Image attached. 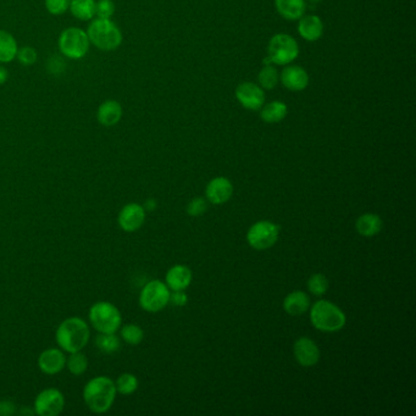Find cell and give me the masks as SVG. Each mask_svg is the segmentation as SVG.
<instances>
[{"label": "cell", "mask_w": 416, "mask_h": 416, "mask_svg": "<svg viewBox=\"0 0 416 416\" xmlns=\"http://www.w3.org/2000/svg\"><path fill=\"white\" fill-rule=\"evenodd\" d=\"M95 345L105 354H114L120 351L121 340L116 334H100L95 338Z\"/></svg>", "instance_id": "4316f807"}, {"label": "cell", "mask_w": 416, "mask_h": 416, "mask_svg": "<svg viewBox=\"0 0 416 416\" xmlns=\"http://www.w3.org/2000/svg\"><path fill=\"white\" fill-rule=\"evenodd\" d=\"M384 227V221L376 213H362L356 222V230L364 237H373L378 235Z\"/></svg>", "instance_id": "7402d4cb"}, {"label": "cell", "mask_w": 416, "mask_h": 416, "mask_svg": "<svg viewBox=\"0 0 416 416\" xmlns=\"http://www.w3.org/2000/svg\"><path fill=\"white\" fill-rule=\"evenodd\" d=\"M310 308V298L303 290H294L286 297L284 309L292 316H299L307 312Z\"/></svg>", "instance_id": "44dd1931"}, {"label": "cell", "mask_w": 416, "mask_h": 416, "mask_svg": "<svg viewBox=\"0 0 416 416\" xmlns=\"http://www.w3.org/2000/svg\"><path fill=\"white\" fill-rule=\"evenodd\" d=\"M91 338L88 323L81 318H67L59 325L55 332L58 347L66 353L81 351Z\"/></svg>", "instance_id": "7a4b0ae2"}, {"label": "cell", "mask_w": 416, "mask_h": 416, "mask_svg": "<svg viewBox=\"0 0 416 416\" xmlns=\"http://www.w3.org/2000/svg\"><path fill=\"white\" fill-rule=\"evenodd\" d=\"M15 413V406L11 402H0V415H11Z\"/></svg>", "instance_id": "8d00e7d4"}, {"label": "cell", "mask_w": 416, "mask_h": 416, "mask_svg": "<svg viewBox=\"0 0 416 416\" xmlns=\"http://www.w3.org/2000/svg\"><path fill=\"white\" fill-rule=\"evenodd\" d=\"M121 340L126 342L128 345H137L142 342L144 338V332L142 327L135 325V323H128L124 327H120Z\"/></svg>", "instance_id": "f546056e"}, {"label": "cell", "mask_w": 416, "mask_h": 416, "mask_svg": "<svg viewBox=\"0 0 416 416\" xmlns=\"http://www.w3.org/2000/svg\"><path fill=\"white\" fill-rule=\"evenodd\" d=\"M115 12V4L113 0H98L95 4V15L99 19H110Z\"/></svg>", "instance_id": "836d02e7"}, {"label": "cell", "mask_w": 416, "mask_h": 416, "mask_svg": "<svg viewBox=\"0 0 416 416\" xmlns=\"http://www.w3.org/2000/svg\"><path fill=\"white\" fill-rule=\"evenodd\" d=\"M66 365V356L60 348H48L38 356L39 370L45 375L61 373Z\"/></svg>", "instance_id": "2e32d148"}, {"label": "cell", "mask_w": 416, "mask_h": 416, "mask_svg": "<svg viewBox=\"0 0 416 416\" xmlns=\"http://www.w3.org/2000/svg\"><path fill=\"white\" fill-rule=\"evenodd\" d=\"M257 82L263 89L273 91L279 82V73L275 66L265 65L257 75Z\"/></svg>", "instance_id": "484cf974"}, {"label": "cell", "mask_w": 416, "mask_h": 416, "mask_svg": "<svg viewBox=\"0 0 416 416\" xmlns=\"http://www.w3.org/2000/svg\"><path fill=\"white\" fill-rule=\"evenodd\" d=\"M146 216H147V211L141 204H126L119 213L117 222L122 230L132 233L142 227L146 221Z\"/></svg>", "instance_id": "7c38bea8"}, {"label": "cell", "mask_w": 416, "mask_h": 416, "mask_svg": "<svg viewBox=\"0 0 416 416\" xmlns=\"http://www.w3.org/2000/svg\"><path fill=\"white\" fill-rule=\"evenodd\" d=\"M95 0H71L69 9L71 10L72 15L78 20L87 21L93 19L95 15Z\"/></svg>", "instance_id": "d4e9b609"}, {"label": "cell", "mask_w": 416, "mask_h": 416, "mask_svg": "<svg viewBox=\"0 0 416 416\" xmlns=\"http://www.w3.org/2000/svg\"><path fill=\"white\" fill-rule=\"evenodd\" d=\"M8 78H9V72H8L5 67L0 66V84L5 83L8 81Z\"/></svg>", "instance_id": "f35d334b"}, {"label": "cell", "mask_w": 416, "mask_h": 416, "mask_svg": "<svg viewBox=\"0 0 416 416\" xmlns=\"http://www.w3.org/2000/svg\"><path fill=\"white\" fill-rule=\"evenodd\" d=\"M171 290L165 282L153 279L139 293V305L148 312H159L170 303Z\"/></svg>", "instance_id": "52a82bcc"}, {"label": "cell", "mask_w": 416, "mask_h": 416, "mask_svg": "<svg viewBox=\"0 0 416 416\" xmlns=\"http://www.w3.org/2000/svg\"><path fill=\"white\" fill-rule=\"evenodd\" d=\"M276 10L288 21H297L304 16L307 10L305 0H275Z\"/></svg>", "instance_id": "ffe728a7"}, {"label": "cell", "mask_w": 416, "mask_h": 416, "mask_svg": "<svg viewBox=\"0 0 416 416\" xmlns=\"http://www.w3.org/2000/svg\"><path fill=\"white\" fill-rule=\"evenodd\" d=\"M305 1H309V3H312V4H318L321 0H305Z\"/></svg>", "instance_id": "ab89813d"}, {"label": "cell", "mask_w": 416, "mask_h": 416, "mask_svg": "<svg viewBox=\"0 0 416 416\" xmlns=\"http://www.w3.org/2000/svg\"><path fill=\"white\" fill-rule=\"evenodd\" d=\"M115 382L106 376H97L89 380L83 389V400L88 409L95 414L109 411L116 400Z\"/></svg>", "instance_id": "6da1fadb"}, {"label": "cell", "mask_w": 416, "mask_h": 416, "mask_svg": "<svg viewBox=\"0 0 416 416\" xmlns=\"http://www.w3.org/2000/svg\"><path fill=\"white\" fill-rule=\"evenodd\" d=\"M233 194V185L226 177H215L209 182L205 196L207 200L213 205L227 203Z\"/></svg>", "instance_id": "5bb4252c"}, {"label": "cell", "mask_w": 416, "mask_h": 416, "mask_svg": "<svg viewBox=\"0 0 416 416\" xmlns=\"http://www.w3.org/2000/svg\"><path fill=\"white\" fill-rule=\"evenodd\" d=\"M299 55V45L290 34L279 33L270 39L268 58L275 65H290Z\"/></svg>", "instance_id": "8992f818"}, {"label": "cell", "mask_w": 416, "mask_h": 416, "mask_svg": "<svg viewBox=\"0 0 416 416\" xmlns=\"http://www.w3.org/2000/svg\"><path fill=\"white\" fill-rule=\"evenodd\" d=\"M16 56L22 65L25 66L33 65L37 61V51L31 47H23L17 50Z\"/></svg>", "instance_id": "e575fe53"}, {"label": "cell", "mask_w": 416, "mask_h": 416, "mask_svg": "<svg viewBox=\"0 0 416 416\" xmlns=\"http://www.w3.org/2000/svg\"><path fill=\"white\" fill-rule=\"evenodd\" d=\"M170 301L176 307H185L188 301L185 290H171Z\"/></svg>", "instance_id": "d590c367"}, {"label": "cell", "mask_w": 416, "mask_h": 416, "mask_svg": "<svg viewBox=\"0 0 416 416\" xmlns=\"http://www.w3.org/2000/svg\"><path fill=\"white\" fill-rule=\"evenodd\" d=\"M298 32L303 39L308 42H315L321 38L323 34V20L316 15L301 16L298 23Z\"/></svg>", "instance_id": "ac0fdd59"}, {"label": "cell", "mask_w": 416, "mask_h": 416, "mask_svg": "<svg viewBox=\"0 0 416 416\" xmlns=\"http://www.w3.org/2000/svg\"><path fill=\"white\" fill-rule=\"evenodd\" d=\"M89 42L99 49L111 51L122 43V33L110 19H97L91 22L87 30Z\"/></svg>", "instance_id": "277c9868"}, {"label": "cell", "mask_w": 416, "mask_h": 416, "mask_svg": "<svg viewBox=\"0 0 416 416\" xmlns=\"http://www.w3.org/2000/svg\"><path fill=\"white\" fill-rule=\"evenodd\" d=\"M66 369L75 376H80L87 371L88 359L82 351L70 353V356L66 358Z\"/></svg>", "instance_id": "83f0119b"}, {"label": "cell", "mask_w": 416, "mask_h": 416, "mask_svg": "<svg viewBox=\"0 0 416 416\" xmlns=\"http://www.w3.org/2000/svg\"><path fill=\"white\" fill-rule=\"evenodd\" d=\"M279 80L292 92H301L309 86V75L301 66H286L279 75Z\"/></svg>", "instance_id": "9a60e30c"}, {"label": "cell", "mask_w": 416, "mask_h": 416, "mask_svg": "<svg viewBox=\"0 0 416 416\" xmlns=\"http://www.w3.org/2000/svg\"><path fill=\"white\" fill-rule=\"evenodd\" d=\"M208 209V200L205 198H194L187 207V213L189 216H200Z\"/></svg>", "instance_id": "1f68e13d"}, {"label": "cell", "mask_w": 416, "mask_h": 416, "mask_svg": "<svg viewBox=\"0 0 416 416\" xmlns=\"http://www.w3.org/2000/svg\"><path fill=\"white\" fill-rule=\"evenodd\" d=\"M122 117V106L117 100L109 99L99 106L97 119L99 124L105 127H113L120 122Z\"/></svg>", "instance_id": "d6986e66"}, {"label": "cell", "mask_w": 416, "mask_h": 416, "mask_svg": "<svg viewBox=\"0 0 416 416\" xmlns=\"http://www.w3.org/2000/svg\"><path fill=\"white\" fill-rule=\"evenodd\" d=\"M260 111V117L264 122L266 124H277L282 120H285L286 116L288 114V108L285 103L275 100L268 104L263 105Z\"/></svg>", "instance_id": "603a6c76"}, {"label": "cell", "mask_w": 416, "mask_h": 416, "mask_svg": "<svg viewBox=\"0 0 416 416\" xmlns=\"http://www.w3.org/2000/svg\"><path fill=\"white\" fill-rule=\"evenodd\" d=\"M17 43L11 33L0 30V62H10L16 58Z\"/></svg>", "instance_id": "cb8c5ba5"}, {"label": "cell", "mask_w": 416, "mask_h": 416, "mask_svg": "<svg viewBox=\"0 0 416 416\" xmlns=\"http://www.w3.org/2000/svg\"><path fill=\"white\" fill-rule=\"evenodd\" d=\"M59 48L69 59H81L89 49L87 32L81 28L70 27L62 31L59 38Z\"/></svg>", "instance_id": "ba28073f"}, {"label": "cell", "mask_w": 416, "mask_h": 416, "mask_svg": "<svg viewBox=\"0 0 416 416\" xmlns=\"http://www.w3.org/2000/svg\"><path fill=\"white\" fill-rule=\"evenodd\" d=\"M89 323L99 334H116L121 327L122 316L116 305L109 301H97L88 312Z\"/></svg>", "instance_id": "5b68a950"}, {"label": "cell", "mask_w": 416, "mask_h": 416, "mask_svg": "<svg viewBox=\"0 0 416 416\" xmlns=\"http://www.w3.org/2000/svg\"><path fill=\"white\" fill-rule=\"evenodd\" d=\"M279 226L268 220L257 221L246 232L248 244L255 251H266L279 240Z\"/></svg>", "instance_id": "9c48e42d"}, {"label": "cell", "mask_w": 416, "mask_h": 416, "mask_svg": "<svg viewBox=\"0 0 416 416\" xmlns=\"http://www.w3.org/2000/svg\"><path fill=\"white\" fill-rule=\"evenodd\" d=\"M71 0H45V8L51 15H62L69 10Z\"/></svg>", "instance_id": "d6a6232c"}, {"label": "cell", "mask_w": 416, "mask_h": 416, "mask_svg": "<svg viewBox=\"0 0 416 416\" xmlns=\"http://www.w3.org/2000/svg\"><path fill=\"white\" fill-rule=\"evenodd\" d=\"M65 408V397L58 389H45L34 400V413L41 416H56Z\"/></svg>", "instance_id": "30bf717a"}, {"label": "cell", "mask_w": 416, "mask_h": 416, "mask_svg": "<svg viewBox=\"0 0 416 416\" xmlns=\"http://www.w3.org/2000/svg\"><path fill=\"white\" fill-rule=\"evenodd\" d=\"M143 208L146 209V211H153L154 209L157 208V202L154 199H147Z\"/></svg>", "instance_id": "74e56055"}, {"label": "cell", "mask_w": 416, "mask_h": 416, "mask_svg": "<svg viewBox=\"0 0 416 416\" xmlns=\"http://www.w3.org/2000/svg\"><path fill=\"white\" fill-rule=\"evenodd\" d=\"M308 290H310L314 296H323L329 290V279L323 274L312 275L308 281Z\"/></svg>", "instance_id": "4dcf8cb0"}, {"label": "cell", "mask_w": 416, "mask_h": 416, "mask_svg": "<svg viewBox=\"0 0 416 416\" xmlns=\"http://www.w3.org/2000/svg\"><path fill=\"white\" fill-rule=\"evenodd\" d=\"M235 99L246 110L257 111L265 103V92L257 83L243 82L235 88Z\"/></svg>", "instance_id": "8fae6325"}, {"label": "cell", "mask_w": 416, "mask_h": 416, "mask_svg": "<svg viewBox=\"0 0 416 416\" xmlns=\"http://www.w3.org/2000/svg\"><path fill=\"white\" fill-rule=\"evenodd\" d=\"M193 275L191 268L186 265H175L166 274V286L170 290H185L192 284Z\"/></svg>", "instance_id": "e0dca14e"}, {"label": "cell", "mask_w": 416, "mask_h": 416, "mask_svg": "<svg viewBox=\"0 0 416 416\" xmlns=\"http://www.w3.org/2000/svg\"><path fill=\"white\" fill-rule=\"evenodd\" d=\"M310 321L321 332H337L345 326L347 318L340 307L329 301H318L310 309Z\"/></svg>", "instance_id": "3957f363"}, {"label": "cell", "mask_w": 416, "mask_h": 416, "mask_svg": "<svg viewBox=\"0 0 416 416\" xmlns=\"http://www.w3.org/2000/svg\"><path fill=\"white\" fill-rule=\"evenodd\" d=\"M293 354L297 362L303 367H312L320 360V349L314 340L301 337L294 342Z\"/></svg>", "instance_id": "4fadbf2b"}, {"label": "cell", "mask_w": 416, "mask_h": 416, "mask_svg": "<svg viewBox=\"0 0 416 416\" xmlns=\"http://www.w3.org/2000/svg\"><path fill=\"white\" fill-rule=\"evenodd\" d=\"M114 382L117 393L122 395H133L138 389V378L133 373H122Z\"/></svg>", "instance_id": "f1b7e54d"}]
</instances>
